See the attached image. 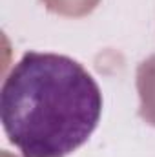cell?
Wrapping results in <instances>:
<instances>
[{"instance_id": "cell-1", "label": "cell", "mask_w": 155, "mask_h": 157, "mask_svg": "<svg viewBox=\"0 0 155 157\" xmlns=\"http://www.w3.org/2000/svg\"><path fill=\"white\" fill-rule=\"evenodd\" d=\"M102 93L75 59L28 51L0 90V121L22 157H68L99 126Z\"/></svg>"}, {"instance_id": "cell-2", "label": "cell", "mask_w": 155, "mask_h": 157, "mask_svg": "<svg viewBox=\"0 0 155 157\" xmlns=\"http://www.w3.org/2000/svg\"><path fill=\"white\" fill-rule=\"evenodd\" d=\"M137 88L141 97V115L155 126V55L141 62L137 70Z\"/></svg>"}]
</instances>
